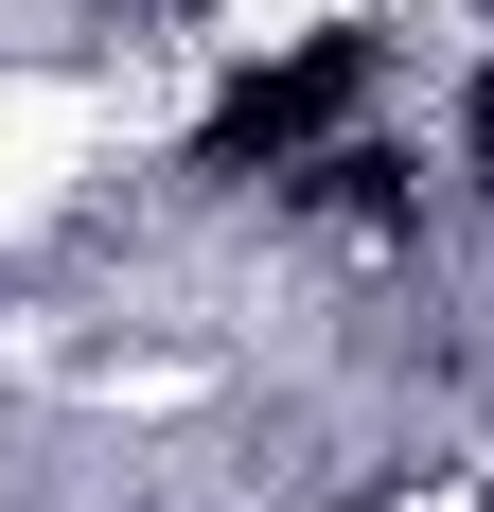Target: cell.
<instances>
[{"instance_id":"obj_2","label":"cell","mask_w":494,"mask_h":512,"mask_svg":"<svg viewBox=\"0 0 494 512\" xmlns=\"http://www.w3.org/2000/svg\"><path fill=\"white\" fill-rule=\"evenodd\" d=\"M459 159H477V177H494V71H477V89H459Z\"/></svg>"},{"instance_id":"obj_1","label":"cell","mask_w":494,"mask_h":512,"mask_svg":"<svg viewBox=\"0 0 494 512\" xmlns=\"http://www.w3.org/2000/svg\"><path fill=\"white\" fill-rule=\"evenodd\" d=\"M371 89H389V36H300V53H265V71H230V106L195 124V177H300Z\"/></svg>"}]
</instances>
